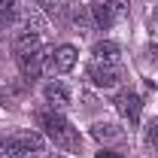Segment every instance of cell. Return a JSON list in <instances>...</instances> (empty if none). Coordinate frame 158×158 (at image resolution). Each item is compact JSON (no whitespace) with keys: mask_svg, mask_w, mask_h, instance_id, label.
Here are the masks:
<instances>
[{"mask_svg":"<svg viewBox=\"0 0 158 158\" xmlns=\"http://www.w3.org/2000/svg\"><path fill=\"white\" fill-rule=\"evenodd\" d=\"M49 55H52L49 46H43V49H37V52H27V55H19V67H21V73H24V79H40Z\"/></svg>","mask_w":158,"mask_h":158,"instance_id":"obj_4","label":"cell"},{"mask_svg":"<svg viewBox=\"0 0 158 158\" xmlns=\"http://www.w3.org/2000/svg\"><path fill=\"white\" fill-rule=\"evenodd\" d=\"M116 106H118V113L128 118L131 128H137V125H140V113H143L140 94H134V91H122V94L116 98Z\"/></svg>","mask_w":158,"mask_h":158,"instance_id":"obj_5","label":"cell"},{"mask_svg":"<svg viewBox=\"0 0 158 158\" xmlns=\"http://www.w3.org/2000/svg\"><path fill=\"white\" fill-rule=\"evenodd\" d=\"M15 12H19V0H0V31L15 21Z\"/></svg>","mask_w":158,"mask_h":158,"instance_id":"obj_12","label":"cell"},{"mask_svg":"<svg viewBox=\"0 0 158 158\" xmlns=\"http://www.w3.org/2000/svg\"><path fill=\"white\" fill-rule=\"evenodd\" d=\"M6 146H12L19 152H27V155H40L43 146H46V140L40 137L37 131H15V134L6 137Z\"/></svg>","mask_w":158,"mask_h":158,"instance_id":"obj_3","label":"cell"},{"mask_svg":"<svg viewBox=\"0 0 158 158\" xmlns=\"http://www.w3.org/2000/svg\"><path fill=\"white\" fill-rule=\"evenodd\" d=\"M70 19H73V24H76L79 31H82V27L88 24V12H85V9H79V6H73V12H70Z\"/></svg>","mask_w":158,"mask_h":158,"instance_id":"obj_15","label":"cell"},{"mask_svg":"<svg viewBox=\"0 0 158 158\" xmlns=\"http://www.w3.org/2000/svg\"><path fill=\"white\" fill-rule=\"evenodd\" d=\"M0 158H34V155H27V152H19V149H12V146L0 143Z\"/></svg>","mask_w":158,"mask_h":158,"instance_id":"obj_16","label":"cell"},{"mask_svg":"<svg viewBox=\"0 0 158 158\" xmlns=\"http://www.w3.org/2000/svg\"><path fill=\"white\" fill-rule=\"evenodd\" d=\"M94 61H110V64H116L118 61V43H113V40H100V43H94Z\"/></svg>","mask_w":158,"mask_h":158,"instance_id":"obj_11","label":"cell"},{"mask_svg":"<svg viewBox=\"0 0 158 158\" xmlns=\"http://www.w3.org/2000/svg\"><path fill=\"white\" fill-rule=\"evenodd\" d=\"M106 3H110V9H113V15H116V19H125V15H128V9H131V3H128V0H106Z\"/></svg>","mask_w":158,"mask_h":158,"instance_id":"obj_14","label":"cell"},{"mask_svg":"<svg viewBox=\"0 0 158 158\" xmlns=\"http://www.w3.org/2000/svg\"><path fill=\"white\" fill-rule=\"evenodd\" d=\"M37 3H40V9H46V12H52V15L58 12V0H37Z\"/></svg>","mask_w":158,"mask_h":158,"instance_id":"obj_17","label":"cell"},{"mask_svg":"<svg viewBox=\"0 0 158 158\" xmlns=\"http://www.w3.org/2000/svg\"><path fill=\"white\" fill-rule=\"evenodd\" d=\"M43 94H46V100H49L55 110H64V106L70 103V91H67L61 82H49V85L43 88Z\"/></svg>","mask_w":158,"mask_h":158,"instance_id":"obj_10","label":"cell"},{"mask_svg":"<svg viewBox=\"0 0 158 158\" xmlns=\"http://www.w3.org/2000/svg\"><path fill=\"white\" fill-rule=\"evenodd\" d=\"M91 137L98 143H116V140L125 137V131L116 128V125H110V122H98V125H91Z\"/></svg>","mask_w":158,"mask_h":158,"instance_id":"obj_9","label":"cell"},{"mask_svg":"<svg viewBox=\"0 0 158 158\" xmlns=\"http://www.w3.org/2000/svg\"><path fill=\"white\" fill-rule=\"evenodd\" d=\"M37 122H40V128L46 131V137L52 140L55 146H61L64 152H79V149H82L79 131L61 116V113H46V110H43V113H37Z\"/></svg>","mask_w":158,"mask_h":158,"instance_id":"obj_1","label":"cell"},{"mask_svg":"<svg viewBox=\"0 0 158 158\" xmlns=\"http://www.w3.org/2000/svg\"><path fill=\"white\" fill-rule=\"evenodd\" d=\"M98 158H122V155H118V152H110V149H100Z\"/></svg>","mask_w":158,"mask_h":158,"instance_id":"obj_18","label":"cell"},{"mask_svg":"<svg viewBox=\"0 0 158 158\" xmlns=\"http://www.w3.org/2000/svg\"><path fill=\"white\" fill-rule=\"evenodd\" d=\"M88 12H91V21L98 24L100 31H110V27L116 24V15H113V9H110L106 0H94V3L88 6Z\"/></svg>","mask_w":158,"mask_h":158,"instance_id":"obj_7","label":"cell"},{"mask_svg":"<svg viewBox=\"0 0 158 158\" xmlns=\"http://www.w3.org/2000/svg\"><path fill=\"white\" fill-rule=\"evenodd\" d=\"M55 158H61V155H55Z\"/></svg>","mask_w":158,"mask_h":158,"instance_id":"obj_19","label":"cell"},{"mask_svg":"<svg viewBox=\"0 0 158 158\" xmlns=\"http://www.w3.org/2000/svg\"><path fill=\"white\" fill-rule=\"evenodd\" d=\"M46 43H43V34H34V31H19V37L12 43V49H15V55H27V52H37L43 49Z\"/></svg>","mask_w":158,"mask_h":158,"instance_id":"obj_8","label":"cell"},{"mask_svg":"<svg viewBox=\"0 0 158 158\" xmlns=\"http://www.w3.org/2000/svg\"><path fill=\"white\" fill-rule=\"evenodd\" d=\"M143 143H146V146H158V118H152V122L146 125V131H143Z\"/></svg>","mask_w":158,"mask_h":158,"instance_id":"obj_13","label":"cell"},{"mask_svg":"<svg viewBox=\"0 0 158 158\" xmlns=\"http://www.w3.org/2000/svg\"><path fill=\"white\" fill-rule=\"evenodd\" d=\"M52 67H55L58 73H70V70L76 67V46H70V43L58 46V49L52 52Z\"/></svg>","mask_w":158,"mask_h":158,"instance_id":"obj_6","label":"cell"},{"mask_svg":"<svg viewBox=\"0 0 158 158\" xmlns=\"http://www.w3.org/2000/svg\"><path fill=\"white\" fill-rule=\"evenodd\" d=\"M88 79L98 88H113L122 79V70H118V64H110V61H91L88 64Z\"/></svg>","mask_w":158,"mask_h":158,"instance_id":"obj_2","label":"cell"}]
</instances>
